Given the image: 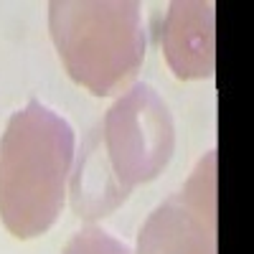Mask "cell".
I'll return each mask as SVG.
<instances>
[{"label": "cell", "mask_w": 254, "mask_h": 254, "mask_svg": "<svg viewBox=\"0 0 254 254\" xmlns=\"http://www.w3.org/2000/svg\"><path fill=\"white\" fill-rule=\"evenodd\" d=\"M74 130L38 99L10 115L0 135V221L15 239H36L61 214L74 165Z\"/></svg>", "instance_id": "obj_1"}, {"label": "cell", "mask_w": 254, "mask_h": 254, "mask_svg": "<svg viewBox=\"0 0 254 254\" xmlns=\"http://www.w3.org/2000/svg\"><path fill=\"white\" fill-rule=\"evenodd\" d=\"M49 33L66 74L94 97L122 94L145 59L135 0H51Z\"/></svg>", "instance_id": "obj_2"}, {"label": "cell", "mask_w": 254, "mask_h": 254, "mask_svg": "<svg viewBox=\"0 0 254 254\" xmlns=\"http://www.w3.org/2000/svg\"><path fill=\"white\" fill-rule=\"evenodd\" d=\"M102 145L125 188L155 181L176 150L171 107L150 84H132L104 115Z\"/></svg>", "instance_id": "obj_3"}, {"label": "cell", "mask_w": 254, "mask_h": 254, "mask_svg": "<svg viewBox=\"0 0 254 254\" xmlns=\"http://www.w3.org/2000/svg\"><path fill=\"white\" fill-rule=\"evenodd\" d=\"M135 254H216V150H208L181 190L153 208Z\"/></svg>", "instance_id": "obj_4"}, {"label": "cell", "mask_w": 254, "mask_h": 254, "mask_svg": "<svg viewBox=\"0 0 254 254\" xmlns=\"http://www.w3.org/2000/svg\"><path fill=\"white\" fill-rule=\"evenodd\" d=\"M216 5L211 0H173L158 20L155 38L176 79H211L216 66Z\"/></svg>", "instance_id": "obj_5"}, {"label": "cell", "mask_w": 254, "mask_h": 254, "mask_svg": "<svg viewBox=\"0 0 254 254\" xmlns=\"http://www.w3.org/2000/svg\"><path fill=\"white\" fill-rule=\"evenodd\" d=\"M69 178H71L69 193H71L74 214L89 221L110 216L130 196V188H125L117 181L107 160V153L102 150V132L97 130L84 142L81 153L76 158V168Z\"/></svg>", "instance_id": "obj_6"}, {"label": "cell", "mask_w": 254, "mask_h": 254, "mask_svg": "<svg viewBox=\"0 0 254 254\" xmlns=\"http://www.w3.org/2000/svg\"><path fill=\"white\" fill-rule=\"evenodd\" d=\"M61 254H132V249L99 226H84L69 239Z\"/></svg>", "instance_id": "obj_7"}]
</instances>
